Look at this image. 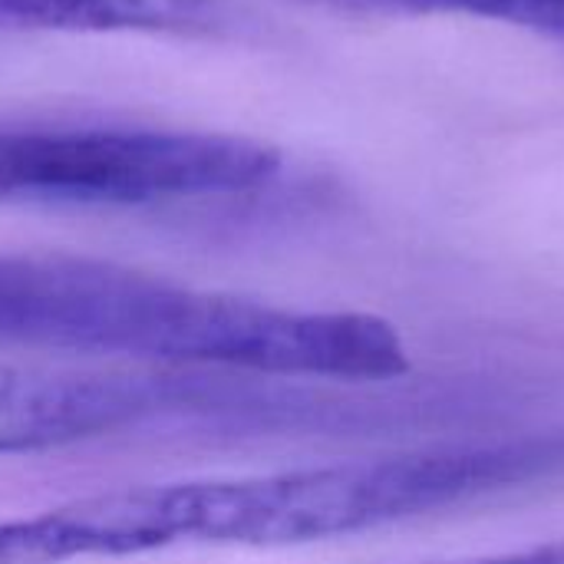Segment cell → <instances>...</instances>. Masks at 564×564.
<instances>
[{
	"instance_id": "obj_1",
	"label": "cell",
	"mask_w": 564,
	"mask_h": 564,
	"mask_svg": "<svg viewBox=\"0 0 564 564\" xmlns=\"http://www.w3.org/2000/svg\"><path fill=\"white\" fill-rule=\"evenodd\" d=\"M218 291L63 251H0V347L132 357L202 370Z\"/></svg>"
},
{
	"instance_id": "obj_2",
	"label": "cell",
	"mask_w": 564,
	"mask_h": 564,
	"mask_svg": "<svg viewBox=\"0 0 564 564\" xmlns=\"http://www.w3.org/2000/svg\"><path fill=\"white\" fill-rule=\"evenodd\" d=\"M228 373L66 370L0 364V456H40L178 416H251L284 406Z\"/></svg>"
},
{
	"instance_id": "obj_3",
	"label": "cell",
	"mask_w": 564,
	"mask_h": 564,
	"mask_svg": "<svg viewBox=\"0 0 564 564\" xmlns=\"http://www.w3.org/2000/svg\"><path fill=\"white\" fill-rule=\"evenodd\" d=\"M241 13L231 0H0V23L69 33H152L225 40Z\"/></svg>"
},
{
	"instance_id": "obj_4",
	"label": "cell",
	"mask_w": 564,
	"mask_h": 564,
	"mask_svg": "<svg viewBox=\"0 0 564 564\" xmlns=\"http://www.w3.org/2000/svg\"><path fill=\"white\" fill-rule=\"evenodd\" d=\"M443 10H463L486 20H502L512 26H529L564 36V0H413Z\"/></svg>"
},
{
	"instance_id": "obj_5",
	"label": "cell",
	"mask_w": 564,
	"mask_h": 564,
	"mask_svg": "<svg viewBox=\"0 0 564 564\" xmlns=\"http://www.w3.org/2000/svg\"><path fill=\"white\" fill-rule=\"evenodd\" d=\"M459 564H564V542H549V545H535L525 552H509V555H496V558H482V562Z\"/></svg>"
}]
</instances>
